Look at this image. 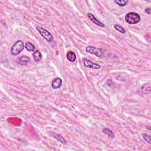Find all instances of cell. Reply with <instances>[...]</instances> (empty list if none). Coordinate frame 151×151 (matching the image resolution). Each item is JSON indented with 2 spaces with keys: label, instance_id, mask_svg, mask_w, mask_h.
<instances>
[{
  "label": "cell",
  "instance_id": "1",
  "mask_svg": "<svg viewBox=\"0 0 151 151\" xmlns=\"http://www.w3.org/2000/svg\"><path fill=\"white\" fill-rule=\"evenodd\" d=\"M125 20L129 24H136L140 20V16L136 13L131 12L128 13L125 17Z\"/></svg>",
  "mask_w": 151,
  "mask_h": 151
},
{
  "label": "cell",
  "instance_id": "2",
  "mask_svg": "<svg viewBox=\"0 0 151 151\" xmlns=\"http://www.w3.org/2000/svg\"><path fill=\"white\" fill-rule=\"evenodd\" d=\"M24 48V44L23 41L21 40H18L16 43H15V44L12 47L11 50V54L13 56L18 55L23 50Z\"/></svg>",
  "mask_w": 151,
  "mask_h": 151
},
{
  "label": "cell",
  "instance_id": "3",
  "mask_svg": "<svg viewBox=\"0 0 151 151\" xmlns=\"http://www.w3.org/2000/svg\"><path fill=\"white\" fill-rule=\"evenodd\" d=\"M86 50L88 53L95 55V56L98 57H101L103 54V51L102 49L93 47V46H88V47H87Z\"/></svg>",
  "mask_w": 151,
  "mask_h": 151
},
{
  "label": "cell",
  "instance_id": "4",
  "mask_svg": "<svg viewBox=\"0 0 151 151\" xmlns=\"http://www.w3.org/2000/svg\"><path fill=\"white\" fill-rule=\"evenodd\" d=\"M36 28L37 30L38 31V32L40 33V34L41 35V36L44 38H45L47 41L50 42V41L53 40V35H52V34H51L49 31L46 30L44 28L41 27H37Z\"/></svg>",
  "mask_w": 151,
  "mask_h": 151
},
{
  "label": "cell",
  "instance_id": "5",
  "mask_svg": "<svg viewBox=\"0 0 151 151\" xmlns=\"http://www.w3.org/2000/svg\"><path fill=\"white\" fill-rule=\"evenodd\" d=\"M83 65L85 66L88 67V68H93V69H99V68H101V66L99 65H98L96 63H94L91 61L89 60L86 59H83Z\"/></svg>",
  "mask_w": 151,
  "mask_h": 151
},
{
  "label": "cell",
  "instance_id": "6",
  "mask_svg": "<svg viewBox=\"0 0 151 151\" xmlns=\"http://www.w3.org/2000/svg\"><path fill=\"white\" fill-rule=\"evenodd\" d=\"M87 17L89 18V20H90L93 23L97 25L98 26L101 27H104V26H105V25H104V24H103L102 22L100 21H99L98 19H97L92 14H91V13L87 14Z\"/></svg>",
  "mask_w": 151,
  "mask_h": 151
},
{
  "label": "cell",
  "instance_id": "7",
  "mask_svg": "<svg viewBox=\"0 0 151 151\" xmlns=\"http://www.w3.org/2000/svg\"><path fill=\"white\" fill-rule=\"evenodd\" d=\"M63 84V81L59 77L54 79L53 80L51 83V87L53 88L54 89H59L61 86H62Z\"/></svg>",
  "mask_w": 151,
  "mask_h": 151
},
{
  "label": "cell",
  "instance_id": "8",
  "mask_svg": "<svg viewBox=\"0 0 151 151\" xmlns=\"http://www.w3.org/2000/svg\"><path fill=\"white\" fill-rule=\"evenodd\" d=\"M67 58L70 62H74L76 60V55L74 52L68 51L67 53Z\"/></svg>",
  "mask_w": 151,
  "mask_h": 151
},
{
  "label": "cell",
  "instance_id": "9",
  "mask_svg": "<svg viewBox=\"0 0 151 151\" xmlns=\"http://www.w3.org/2000/svg\"><path fill=\"white\" fill-rule=\"evenodd\" d=\"M33 57L34 60L36 62H38L41 60V59H42V56H41V54L40 53V52L39 51L37 50L35 51L33 53Z\"/></svg>",
  "mask_w": 151,
  "mask_h": 151
},
{
  "label": "cell",
  "instance_id": "10",
  "mask_svg": "<svg viewBox=\"0 0 151 151\" xmlns=\"http://www.w3.org/2000/svg\"><path fill=\"white\" fill-rule=\"evenodd\" d=\"M30 61V59L29 57L26 56H23L21 57V59H20V64L22 65H26L27 63H28V62Z\"/></svg>",
  "mask_w": 151,
  "mask_h": 151
},
{
  "label": "cell",
  "instance_id": "11",
  "mask_svg": "<svg viewBox=\"0 0 151 151\" xmlns=\"http://www.w3.org/2000/svg\"><path fill=\"white\" fill-rule=\"evenodd\" d=\"M25 49L28 51H34V49H35V47H34V46L32 43L28 42L26 43V44H25Z\"/></svg>",
  "mask_w": 151,
  "mask_h": 151
},
{
  "label": "cell",
  "instance_id": "12",
  "mask_svg": "<svg viewBox=\"0 0 151 151\" xmlns=\"http://www.w3.org/2000/svg\"><path fill=\"white\" fill-rule=\"evenodd\" d=\"M103 132L104 134H106L107 136H109V137H111L112 138L115 137V134H113V132L110 129H108V128H104V129L103 130Z\"/></svg>",
  "mask_w": 151,
  "mask_h": 151
},
{
  "label": "cell",
  "instance_id": "13",
  "mask_svg": "<svg viewBox=\"0 0 151 151\" xmlns=\"http://www.w3.org/2000/svg\"><path fill=\"white\" fill-rule=\"evenodd\" d=\"M114 2L116 3L117 5L120 7H124L128 3V1H125V0H120V1H114Z\"/></svg>",
  "mask_w": 151,
  "mask_h": 151
},
{
  "label": "cell",
  "instance_id": "14",
  "mask_svg": "<svg viewBox=\"0 0 151 151\" xmlns=\"http://www.w3.org/2000/svg\"><path fill=\"white\" fill-rule=\"evenodd\" d=\"M115 28L116 30L119 31V32L121 33L122 34H125L126 33V30L124 29V28L123 27L120 26V25H118V24H115Z\"/></svg>",
  "mask_w": 151,
  "mask_h": 151
},
{
  "label": "cell",
  "instance_id": "15",
  "mask_svg": "<svg viewBox=\"0 0 151 151\" xmlns=\"http://www.w3.org/2000/svg\"><path fill=\"white\" fill-rule=\"evenodd\" d=\"M142 136L143 137V139H144V140H145V141L147 142H148L149 143H151V136L148 135V134H142Z\"/></svg>",
  "mask_w": 151,
  "mask_h": 151
},
{
  "label": "cell",
  "instance_id": "16",
  "mask_svg": "<svg viewBox=\"0 0 151 151\" xmlns=\"http://www.w3.org/2000/svg\"><path fill=\"white\" fill-rule=\"evenodd\" d=\"M54 137L56 139H57L58 140H59V141L60 142H62L63 143H66L65 139L62 136H61L57 134V135L54 136Z\"/></svg>",
  "mask_w": 151,
  "mask_h": 151
},
{
  "label": "cell",
  "instance_id": "17",
  "mask_svg": "<svg viewBox=\"0 0 151 151\" xmlns=\"http://www.w3.org/2000/svg\"><path fill=\"white\" fill-rule=\"evenodd\" d=\"M145 12L146 13L150 15L151 14V8H146L145 10Z\"/></svg>",
  "mask_w": 151,
  "mask_h": 151
},
{
  "label": "cell",
  "instance_id": "18",
  "mask_svg": "<svg viewBox=\"0 0 151 151\" xmlns=\"http://www.w3.org/2000/svg\"><path fill=\"white\" fill-rule=\"evenodd\" d=\"M146 128H148V129H149V130H151L150 126H147V127H146Z\"/></svg>",
  "mask_w": 151,
  "mask_h": 151
}]
</instances>
